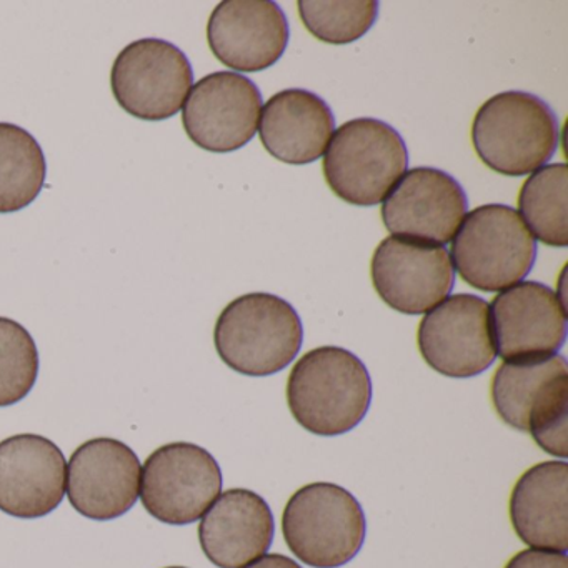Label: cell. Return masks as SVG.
I'll use <instances>...</instances> for the list:
<instances>
[{"label": "cell", "instance_id": "cell-1", "mask_svg": "<svg viewBox=\"0 0 568 568\" xmlns=\"http://www.w3.org/2000/svg\"><path fill=\"white\" fill-rule=\"evenodd\" d=\"M372 381L347 348H314L298 358L287 381V404L298 425L321 437L354 430L371 408Z\"/></svg>", "mask_w": 568, "mask_h": 568}, {"label": "cell", "instance_id": "cell-2", "mask_svg": "<svg viewBox=\"0 0 568 568\" xmlns=\"http://www.w3.org/2000/svg\"><path fill=\"white\" fill-rule=\"evenodd\" d=\"M304 342L297 311L265 292L242 295L219 315L214 344L225 365L247 377H268L294 362Z\"/></svg>", "mask_w": 568, "mask_h": 568}, {"label": "cell", "instance_id": "cell-3", "mask_svg": "<svg viewBox=\"0 0 568 568\" xmlns=\"http://www.w3.org/2000/svg\"><path fill=\"white\" fill-rule=\"evenodd\" d=\"M471 144L491 171L508 178L528 175L544 168L557 151V115L537 95L501 92L475 114Z\"/></svg>", "mask_w": 568, "mask_h": 568}, {"label": "cell", "instance_id": "cell-4", "mask_svg": "<svg viewBox=\"0 0 568 568\" xmlns=\"http://www.w3.org/2000/svg\"><path fill=\"white\" fill-rule=\"evenodd\" d=\"M460 225L450 258L465 284L481 292H501L530 274L537 242L515 209L480 205Z\"/></svg>", "mask_w": 568, "mask_h": 568}, {"label": "cell", "instance_id": "cell-5", "mask_svg": "<svg viewBox=\"0 0 568 568\" xmlns=\"http://www.w3.org/2000/svg\"><path fill=\"white\" fill-rule=\"evenodd\" d=\"M408 168L402 135L378 119H354L337 129L324 155L328 187L347 204H381Z\"/></svg>", "mask_w": 568, "mask_h": 568}, {"label": "cell", "instance_id": "cell-6", "mask_svg": "<svg viewBox=\"0 0 568 568\" xmlns=\"http://www.w3.org/2000/svg\"><path fill=\"white\" fill-rule=\"evenodd\" d=\"M365 514L341 485L315 481L298 488L284 508L282 531L292 554L314 568H338L361 551Z\"/></svg>", "mask_w": 568, "mask_h": 568}, {"label": "cell", "instance_id": "cell-7", "mask_svg": "<svg viewBox=\"0 0 568 568\" xmlns=\"http://www.w3.org/2000/svg\"><path fill=\"white\" fill-rule=\"evenodd\" d=\"M221 465L205 448L174 442L155 448L142 465V505L155 520L189 525L204 517L222 491Z\"/></svg>", "mask_w": 568, "mask_h": 568}, {"label": "cell", "instance_id": "cell-8", "mask_svg": "<svg viewBox=\"0 0 568 568\" xmlns=\"http://www.w3.org/2000/svg\"><path fill=\"white\" fill-rule=\"evenodd\" d=\"M194 84L187 55L169 41L139 39L119 52L111 88L118 104L132 118L161 122L184 108Z\"/></svg>", "mask_w": 568, "mask_h": 568}, {"label": "cell", "instance_id": "cell-9", "mask_svg": "<svg viewBox=\"0 0 568 568\" xmlns=\"http://www.w3.org/2000/svg\"><path fill=\"white\" fill-rule=\"evenodd\" d=\"M417 344L428 367L445 377L484 374L497 358L487 302L474 294L445 298L422 318Z\"/></svg>", "mask_w": 568, "mask_h": 568}, {"label": "cell", "instance_id": "cell-10", "mask_svg": "<svg viewBox=\"0 0 568 568\" xmlns=\"http://www.w3.org/2000/svg\"><path fill=\"white\" fill-rule=\"evenodd\" d=\"M261 109L262 94L251 79L237 72H214L191 89L182 124L197 148L229 154L255 138Z\"/></svg>", "mask_w": 568, "mask_h": 568}, {"label": "cell", "instance_id": "cell-11", "mask_svg": "<svg viewBox=\"0 0 568 568\" xmlns=\"http://www.w3.org/2000/svg\"><path fill=\"white\" fill-rule=\"evenodd\" d=\"M372 284L378 297L405 315L427 314L450 295L455 271L444 245L408 239H384L371 264Z\"/></svg>", "mask_w": 568, "mask_h": 568}, {"label": "cell", "instance_id": "cell-12", "mask_svg": "<svg viewBox=\"0 0 568 568\" xmlns=\"http://www.w3.org/2000/svg\"><path fill=\"white\" fill-rule=\"evenodd\" d=\"M142 465L124 442L99 437L84 442L69 458L65 494L75 511L108 521L128 514L141 491Z\"/></svg>", "mask_w": 568, "mask_h": 568}, {"label": "cell", "instance_id": "cell-13", "mask_svg": "<svg viewBox=\"0 0 568 568\" xmlns=\"http://www.w3.org/2000/svg\"><path fill=\"white\" fill-rule=\"evenodd\" d=\"M467 209V195L450 174L415 168L388 192L381 212L385 229L395 237L444 245L454 241Z\"/></svg>", "mask_w": 568, "mask_h": 568}, {"label": "cell", "instance_id": "cell-14", "mask_svg": "<svg viewBox=\"0 0 568 568\" xmlns=\"http://www.w3.org/2000/svg\"><path fill=\"white\" fill-rule=\"evenodd\" d=\"M497 355L505 362L550 357L564 347L567 314L540 282H518L488 305Z\"/></svg>", "mask_w": 568, "mask_h": 568}, {"label": "cell", "instance_id": "cell-15", "mask_svg": "<svg viewBox=\"0 0 568 568\" xmlns=\"http://www.w3.org/2000/svg\"><path fill=\"white\" fill-rule=\"evenodd\" d=\"M68 462L61 448L38 434L0 442V510L16 518H42L65 497Z\"/></svg>", "mask_w": 568, "mask_h": 568}, {"label": "cell", "instance_id": "cell-16", "mask_svg": "<svg viewBox=\"0 0 568 568\" xmlns=\"http://www.w3.org/2000/svg\"><path fill=\"white\" fill-rule=\"evenodd\" d=\"M288 22L271 0H225L212 11L207 42L212 54L239 72H261L281 61Z\"/></svg>", "mask_w": 568, "mask_h": 568}, {"label": "cell", "instance_id": "cell-17", "mask_svg": "<svg viewBox=\"0 0 568 568\" xmlns=\"http://www.w3.org/2000/svg\"><path fill=\"white\" fill-rule=\"evenodd\" d=\"M274 535L271 507L247 488L219 495L199 525L202 551L219 568L247 567L267 554Z\"/></svg>", "mask_w": 568, "mask_h": 568}, {"label": "cell", "instance_id": "cell-18", "mask_svg": "<svg viewBox=\"0 0 568 568\" xmlns=\"http://www.w3.org/2000/svg\"><path fill=\"white\" fill-rule=\"evenodd\" d=\"M334 129L335 118L324 99L305 89H287L265 102L258 134L272 158L304 165L324 155Z\"/></svg>", "mask_w": 568, "mask_h": 568}, {"label": "cell", "instance_id": "cell-19", "mask_svg": "<svg viewBox=\"0 0 568 568\" xmlns=\"http://www.w3.org/2000/svg\"><path fill=\"white\" fill-rule=\"evenodd\" d=\"M568 464L548 460L521 474L510 495V520L524 544L538 550H568Z\"/></svg>", "mask_w": 568, "mask_h": 568}, {"label": "cell", "instance_id": "cell-20", "mask_svg": "<svg viewBox=\"0 0 568 568\" xmlns=\"http://www.w3.org/2000/svg\"><path fill=\"white\" fill-rule=\"evenodd\" d=\"M565 378L568 367L561 355L504 362L491 378V404L505 424L527 432L531 408Z\"/></svg>", "mask_w": 568, "mask_h": 568}, {"label": "cell", "instance_id": "cell-21", "mask_svg": "<svg viewBox=\"0 0 568 568\" xmlns=\"http://www.w3.org/2000/svg\"><path fill=\"white\" fill-rule=\"evenodd\" d=\"M48 164L34 135L0 122V214L29 207L45 184Z\"/></svg>", "mask_w": 568, "mask_h": 568}, {"label": "cell", "instance_id": "cell-22", "mask_svg": "<svg viewBox=\"0 0 568 568\" xmlns=\"http://www.w3.org/2000/svg\"><path fill=\"white\" fill-rule=\"evenodd\" d=\"M567 164H550L535 171L521 185L518 209L534 239L550 247L568 245Z\"/></svg>", "mask_w": 568, "mask_h": 568}, {"label": "cell", "instance_id": "cell-23", "mask_svg": "<svg viewBox=\"0 0 568 568\" xmlns=\"http://www.w3.org/2000/svg\"><path fill=\"white\" fill-rule=\"evenodd\" d=\"M298 16L307 31L327 44H352L364 38L378 16V2L375 0H301Z\"/></svg>", "mask_w": 568, "mask_h": 568}, {"label": "cell", "instance_id": "cell-24", "mask_svg": "<svg viewBox=\"0 0 568 568\" xmlns=\"http://www.w3.org/2000/svg\"><path fill=\"white\" fill-rule=\"evenodd\" d=\"M39 351L28 328L0 317V407L24 400L39 377Z\"/></svg>", "mask_w": 568, "mask_h": 568}, {"label": "cell", "instance_id": "cell-25", "mask_svg": "<svg viewBox=\"0 0 568 568\" xmlns=\"http://www.w3.org/2000/svg\"><path fill=\"white\" fill-rule=\"evenodd\" d=\"M527 432L541 450L561 460L568 457V378L558 382L531 408Z\"/></svg>", "mask_w": 568, "mask_h": 568}, {"label": "cell", "instance_id": "cell-26", "mask_svg": "<svg viewBox=\"0 0 568 568\" xmlns=\"http://www.w3.org/2000/svg\"><path fill=\"white\" fill-rule=\"evenodd\" d=\"M505 568H568L567 554L527 548L508 560Z\"/></svg>", "mask_w": 568, "mask_h": 568}, {"label": "cell", "instance_id": "cell-27", "mask_svg": "<svg viewBox=\"0 0 568 568\" xmlns=\"http://www.w3.org/2000/svg\"><path fill=\"white\" fill-rule=\"evenodd\" d=\"M244 568H302L297 561L282 554L262 555L258 560L252 561Z\"/></svg>", "mask_w": 568, "mask_h": 568}, {"label": "cell", "instance_id": "cell-28", "mask_svg": "<svg viewBox=\"0 0 568 568\" xmlns=\"http://www.w3.org/2000/svg\"><path fill=\"white\" fill-rule=\"evenodd\" d=\"M165 568H187V567H165Z\"/></svg>", "mask_w": 568, "mask_h": 568}]
</instances>
